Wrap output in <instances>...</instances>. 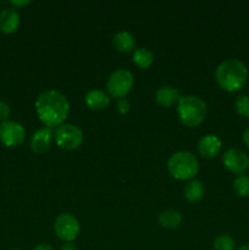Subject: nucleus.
I'll return each instance as SVG.
<instances>
[{
  "label": "nucleus",
  "mask_w": 249,
  "mask_h": 250,
  "mask_svg": "<svg viewBox=\"0 0 249 250\" xmlns=\"http://www.w3.org/2000/svg\"><path fill=\"white\" fill-rule=\"evenodd\" d=\"M133 75L128 70L120 68L109 76L106 82L107 92L114 98H124L133 87Z\"/></svg>",
  "instance_id": "obj_5"
},
{
  "label": "nucleus",
  "mask_w": 249,
  "mask_h": 250,
  "mask_svg": "<svg viewBox=\"0 0 249 250\" xmlns=\"http://www.w3.org/2000/svg\"><path fill=\"white\" fill-rule=\"evenodd\" d=\"M212 246H214L215 250H234V248H236L234 239L231 236H228V234H220V236H217Z\"/></svg>",
  "instance_id": "obj_20"
},
{
  "label": "nucleus",
  "mask_w": 249,
  "mask_h": 250,
  "mask_svg": "<svg viewBox=\"0 0 249 250\" xmlns=\"http://www.w3.org/2000/svg\"><path fill=\"white\" fill-rule=\"evenodd\" d=\"M222 164L231 172L243 175L249 168V156L238 148H229L222 155Z\"/></svg>",
  "instance_id": "obj_9"
},
{
  "label": "nucleus",
  "mask_w": 249,
  "mask_h": 250,
  "mask_svg": "<svg viewBox=\"0 0 249 250\" xmlns=\"http://www.w3.org/2000/svg\"><path fill=\"white\" fill-rule=\"evenodd\" d=\"M237 250H249V244H246V246H242L241 248Z\"/></svg>",
  "instance_id": "obj_28"
},
{
  "label": "nucleus",
  "mask_w": 249,
  "mask_h": 250,
  "mask_svg": "<svg viewBox=\"0 0 249 250\" xmlns=\"http://www.w3.org/2000/svg\"><path fill=\"white\" fill-rule=\"evenodd\" d=\"M129 107H131V105H129V102L126 99V98H121V99H119V102H117L116 104V109L120 114H126V112H128Z\"/></svg>",
  "instance_id": "obj_23"
},
{
  "label": "nucleus",
  "mask_w": 249,
  "mask_h": 250,
  "mask_svg": "<svg viewBox=\"0 0 249 250\" xmlns=\"http://www.w3.org/2000/svg\"><path fill=\"white\" fill-rule=\"evenodd\" d=\"M154 55L149 49L138 48L133 53V62L142 68H146L153 63Z\"/></svg>",
  "instance_id": "obj_18"
},
{
  "label": "nucleus",
  "mask_w": 249,
  "mask_h": 250,
  "mask_svg": "<svg viewBox=\"0 0 249 250\" xmlns=\"http://www.w3.org/2000/svg\"><path fill=\"white\" fill-rule=\"evenodd\" d=\"M233 189L239 197H248L249 195V176L238 175L233 181Z\"/></svg>",
  "instance_id": "obj_19"
},
{
  "label": "nucleus",
  "mask_w": 249,
  "mask_h": 250,
  "mask_svg": "<svg viewBox=\"0 0 249 250\" xmlns=\"http://www.w3.org/2000/svg\"><path fill=\"white\" fill-rule=\"evenodd\" d=\"M114 45L120 53H129L136 46V41L132 33L127 31H120L114 36Z\"/></svg>",
  "instance_id": "obj_15"
},
{
  "label": "nucleus",
  "mask_w": 249,
  "mask_h": 250,
  "mask_svg": "<svg viewBox=\"0 0 249 250\" xmlns=\"http://www.w3.org/2000/svg\"><path fill=\"white\" fill-rule=\"evenodd\" d=\"M33 250H54V248L48 243H41L37 247H34Z\"/></svg>",
  "instance_id": "obj_24"
},
{
  "label": "nucleus",
  "mask_w": 249,
  "mask_h": 250,
  "mask_svg": "<svg viewBox=\"0 0 249 250\" xmlns=\"http://www.w3.org/2000/svg\"><path fill=\"white\" fill-rule=\"evenodd\" d=\"M215 78L220 87L226 92H237L246 85L248 80V68L237 59L225 60L217 66Z\"/></svg>",
  "instance_id": "obj_2"
},
{
  "label": "nucleus",
  "mask_w": 249,
  "mask_h": 250,
  "mask_svg": "<svg viewBox=\"0 0 249 250\" xmlns=\"http://www.w3.org/2000/svg\"><path fill=\"white\" fill-rule=\"evenodd\" d=\"M29 0H23V1H16V0H12V1H10V4L14 5V6H24V5H28L29 4Z\"/></svg>",
  "instance_id": "obj_25"
},
{
  "label": "nucleus",
  "mask_w": 249,
  "mask_h": 250,
  "mask_svg": "<svg viewBox=\"0 0 249 250\" xmlns=\"http://www.w3.org/2000/svg\"><path fill=\"white\" fill-rule=\"evenodd\" d=\"M10 114H11L10 105L6 102H4V100H0V122L7 121Z\"/></svg>",
  "instance_id": "obj_22"
},
{
  "label": "nucleus",
  "mask_w": 249,
  "mask_h": 250,
  "mask_svg": "<svg viewBox=\"0 0 249 250\" xmlns=\"http://www.w3.org/2000/svg\"><path fill=\"white\" fill-rule=\"evenodd\" d=\"M54 231L58 238L65 243H71L80 233V222L73 215L61 214L54 222Z\"/></svg>",
  "instance_id": "obj_7"
},
{
  "label": "nucleus",
  "mask_w": 249,
  "mask_h": 250,
  "mask_svg": "<svg viewBox=\"0 0 249 250\" xmlns=\"http://www.w3.org/2000/svg\"><path fill=\"white\" fill-rule=\"evenodd\" d=\"M26 138V131L23 126L16 121H5L0 124V141L4 146H17L23 143Z\"/></svg>",
  "instance_id": "obj_8"
},
{
  "label": "nucleus",
  "mask_w": 249,
  "mask_h": 250,
  "mask_svg": "<svg viewBox=\"0 0 249 250\" xmlns=\"http://www.w3.org/2000/svg\"><path fill=\"white\" fill-rule=\"evenodd\" d=\"M55 142L58 146L65 150H75L82 144L83 133L72 124H63L55 131Z\"/></svg>",
  "instance_id": "obj_6"
},
{
  "label": "nucleus",
  "mask_w": 249,
  "mask_h": 250,
  "mask_svg": "<svg viewBox=\"0 0 249 250\" xmlns=\"http://www.w3.org/2000/svg\"><path fill=\"white\" fill-rule=\"evenodd\" d=\"M20 26V14L14 7H5L0 11V31L11 34Z\"/></svg>",
  "instance_id": "obj_11"
},
{
  "label": "nucleus",
  "mask_w": 249,
  "mask_h": 250,
  "mask_svg": "<svg viewBox=\"0 0 249 250\" xmlns=\"http://www.w3.org/2000/svg\"><path fill=\"white\" fill-rule=\"evenodd\" d=\"M36 111L46 127L61 126L70 111V104L62 93L58 90H45L37 98Z\"/></svg>",
  "instance_id": "obj_1"
},
{
  "label": "nucleus",
  "mask_w": 249,
  "mask_h": 250,
  "mask_svg": "<svg viewBox=\"0 0 249 250\" xmlns=\"http://www.w3.org/2000/svg\"><path fill=\"white\" fill-rule=\"evenodd\" d=\"M234 109L237 114L243 117H249V95L241 94L234 102Z\"/></svg>",
  "instance_id": "obj_21"
},
{
  "label": "nucleus",
  "mask_w": 249,
  "mask_h": 250,
  "mask_svg": "<svg viewBox=\"0 0 249 250\" xmlns=\"http://www.w3.org/2000/svg\"><path fill=\"white\" fill-rule=\"evenodd\" d=\"M158 220H159V224H160L163 227H165V229H177V227L181 225V222H182V216H181L180 212L176 211V210L168 209V210H165V211L160 212Z\"/></svg>",
  "instance_id": "obj_17"
},
{
  "label": "nucleus",
  "mask_w": 249,
  "mask_h": 250,
  "mask_svg": "<svg viewBox=\"0 0 249 250\" xmlns=\"http://www.w3.org/2000/svg\"><path fill=\"white\" fill-rule=\"evenodd\" d=\"M16 250H19V249H16Z\"/></svg>",
  "instance_id": "obj_29"
},
{
  "label": "nucleus",
  "mask_w": 249,
  "mask_h": 250,
  "mask_svg": "<svg viewBox=\"0 0 249 250\" xmlns=\"http://www.w3.org/2000/svg\"><path fill=\"white\" fill-rule=\"evenodd\" d=\"M51 129L49 127H44V128L38 129L36 133L32 136L31 138V149L33 153L36 154H43L50 148L51 143Z\"/></svg>",
  "instance_id": "obj_12"
},
{
  "label": "nucleus",
  "mask_w": 249,
  "mask_h": 250,
  "mask_svg": "<svg viewBox=\"0 0 249 250\" xmlns=\"http://www.w3.org/2000/svg\"><path fill=\"white\" fill-rule=\"evenodd\" d=\"M180 98L178 90L171 85H163V87L158 88V90L155 92L156 103L164 107L172 106L175 103H178Z\"/></svg>",
  "instance_id": "obj_13"
},
{
  "label": "nucleus",
  "mask_w": 249,
  "mask_h": 250,
  "mask_svg": "<svg viewBox=\"0 0 249 250\" xmlns=\"http://www.w3.org/2000/svg\"><path fill=\"white\" fill-rule=\"evenodd\" d=\"M167 168L171 176L176 180H192L199 171V163L190 151L181 150L170 156Z\"/></svg>",
  "instance_id": "obj_4"
},
{
  "label": "nucleus",
  "mask_w": 249,
  "mask_h": 250,
  "mask_svg": "<svg viewBox=\"0 0 249 250\" xmlns=\"http://www.w3.org/2000/svg\"><path fill=\"white\" fill-rule=\"evenodd\" d=\"M243 141H244V143H246V146L249 148V127L246 129V131H244Z\"/></svg>",
  "instance_id": "obj_27"
},
{
  "label": "nucleus",
  "mask_w": 249,
  "mask_h": 250,
  "mask_svg": "<svg viewBox=\"0 0 249 250\" xmlns=\"http://www.w3.org/2000/svg\"><path fill=\"white\" fill-rule=\"evenodd\" d=\"M177 114L181 122L188 127H197L207 116V104L195 95L181 97L177 104Z\"/></svg>",
  "instance_id": "obj_3"
},
{
  "label": "nucleus",
  "mask_w": 249,
  "mask_h": 250,
  "mask_svg": "<svg viewBox=\"0 0 249 250\" xmlns=\"http://www.w3.org/2000/svg\"><path fill=\"white\" fill-rule=\"evenodd\" d=\"M85 104L92 110H104L109 106L110 98L100 89H90L84 97Z\"/></svg>",
  "instance_id": "obj_14"
},
{
  "label": "nucleus",
  "mask_w": 249,
  "mask_h": 250,
  "mask_svg": "<svg viewBox=\"0 0 249 250\" xmlns=\"http://www.w3.org/2000/svg\"><path fill=\"white\" fill-rule=\"evenodd\" d=\"M204 197V186L200 181L190 180L185 187V198L189 203H198Z\"/></svg>",
  "instance_id": "obj_16"
},
{
  "label": "nucleus",
  "mask_w": 249,
  "mask_h": 250,
  "mask_svg": "<svg viewBox=\"0 0 249 250\" xmlns=\"http://www.w3.org/2000/svg\"><path fill=\"white\" fill-rule=\"evenodd\" d=\"M222 143L215 134H205L199 139L198 143V151L203 158L211 159L215 158L221 150Z\"/></svg>",
  "instance_id": "obj_10"
},
{
  "label": "nucleus",
  "mask_w": 249,
  "mask_h": 250,
  "mask_svg": "<svg viewBox=\"0 0 249 250\" xmlns=\"http://www.w3.org/2000/svg\"><path fill=\"white\" fill-rule=\"evenodd\" d=\"M60 250H77L75 244L72 243H65L62 247H61Z\"/></svg>",
  "instance_id": "obj_26"
}]
</instances>
